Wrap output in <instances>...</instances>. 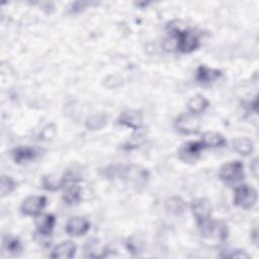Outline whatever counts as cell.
Segmentation results:
<instances>
[{
	"label": "cell",
	"instance_id": "44dd1931",
	"mask_svg": "<svg viewBox=\"0 0 259 259\" xmlns=\"http://www.w3.org/2000/svg\"><path fill=\"white\" fill-rule=\"evenodd\" d=\"M107 122V116L104 113H95L86 118L85 126L90 131L101 130Z\"/></svg>",
	"mask_w": 259,
	"mask_h": 259
},
{
	"label": "cell",
	"instance_id": "8fae6325",
	"mask_svg": "<svg viewBox=\"0 0 259 259\" xmlns=\"http://www.w3.org/2000/svg\"><path fill=\"white\" fill-rule=\"evenodd\" d=\"M76 249V245L72 241H64L53 249L51 257L58 259H70L75 256Z\"/></svg>",
	"mask_w": 259,
	"mask_h": 259
},
{
	"label": "cell",
	"instance_id": "7a4b0ae2",
	"mask_svg": "<svg viewBox=\"0 0 259 259\" xmlns=\"http://www.w3.org/2000/svg\"><path fill=\"white\" fill-rule=\"evenodd\" d=\"M220 179L228 185L235 184L244 179V165L241 161H231L225 163L220 168Z\"/></svg>",
	"mask_w": 259,
	"mask_h": 259
},
{
	"label": "cell",
	"instance_id": "8992f818",
	"mask_svg": "<svg viewBox=\"0 0 259 259\" xmlns=\"http://www.w3.org/2000/svg\"><path fill=\"white\" fill-rule=\"evenodd\" d=\"M191 211L198 227L209 221L211 214V205L206 198H196L191 202Z\"/></svg>",
	"mask_w": 259,
	"mask_h": 259
},
{
	"label": "cell",
	"instance_id": "484cf974",
	"mask_svg": "<svg viewBox=\"0 0 259 259\" xmlns=\"http://www.w3.org/2000/svg\"><path fill=\"white\" fill-rule=\"evenodd\" d=\"M229 257H231V258H240V259H248L249 255L246 252H244V251L237 250L232 255H230Z\"/></svg>",
	"mask_w": 259,
	"mask_h": 259
},
{
	"label": "cell",
	"instance_id": "4316f807",
	"mask_svg": "<svg viewBox=\"0 0 259 259\" xmlns=\"http://www.w3.org/2000/svg\"><path fill=\"white\" fill-rule=\"evenodd\" d=\"M250 167H251V170H252V172H253V174H254V177L257 178V171H258V162H257V159H255V160L253 161V163L250 165Z\"/></svg>",
	"mask_w": 259,
	"mask_h": 259
},
{
	"label": "cell",
	"instance_id": "30bf717a",
	"mask_svg": "<svg viewBox=\"0 0 259 259\" xmlns=\"http://www.w3.org/2000/svg\"><path fill=\"white\" fill-rule=\"evenodd\" d=\"M117 120L118 123L123 126L139 130L143 124V115L138 110H124L119 114Z\"/></svg>",
	"mask_w": 259,
	"mask_h": 259
},
{
	"label": "cell",
	"instance_id": "6da1fadb",
	"mask_svg": "<svg viewBox=\"0 0 259 259\" xmlns=\"http://www.w3.org/2000/svg\"><path fill=\"white\" fill-rule=\"evenodd\" d=\"M171 34L175 38L176 47L181 53H191L199 46L198 34L192 29H180L178 27H172Z\"/></svg>",
	"mask_w": 259,
	"mask_h": 259
},
{
	"label": "cell",
	"instance_id": "9c48e42d",
	"mask_svg": "<svg viewBox=\"0 0 259 259\" xmlns=\"http://www.w3.org/2000/svg\"><path fill=\"white\" fill-rule=\"evenodd\" d=\"M90 229V223L88 220L82 217L71 218L66 225V232L73 237H79L85 235Z\"/></svg>",
	"mask_w": 259,
	"mask_h": 259
},
{
	"label": "cell",
	"instance_id": "d4e9b609",
	"mask_svg": "<svg viewBox=\"0 0 259 259\" xmlns=\"http://www.w3.org/2000/svg\"><path fill=\"white\" fill-rule=\"evenodd\" d=\"M51 132H56V126L54 124L49 125V132H48V126L44 128V131L41 132V140H49L50 138L54 137L53 134H50Z\"/></svg>",
	"mask_w": 259,
	"mask_h": 259
},
{
	"label": "cell",
	"instance_id": "e0dca14e",
	"mask_svg": "<svg viewBox=\"0 0 259 259\" xmlns=\"http://www.w3.org/2000/svg\"><path fill=\"white\" fill-rule=\"evenodd\" d=\"M208 100L203 95L197 94L189 99L187 102V109L188 112L197 115L202 113L208 107Z\"/></svg>",
	"mask_w": 259,
	"mask_h": 259
},
{
	"label": "cell",
	"instance_id": "ac0fdd59",
	"mask_svg": "<svg viewBox=\"0 0 259 259\" xmlns=\"http://www.w3.org/2000/svg\"><path fill=\"white\" fill-rule=\"evenodd\" d=\"M204 147L220 148L226 145V139L219 133L215 132H206L202 135L201 141Z\"/></svg>",
	"mask_w": 259,
	"mask_h": 259
},
{
	"label": "cell",
	"instance_id": "7c38bea8",
	"mask_svg": "<svg viewBox=\"0 0 259 259\" xmlns=\"http://www.w3.org/2000/svg\"><path fill=\"white\" fill-rule=\"evenodd\" d=\"M222 75V71L218 69L208 68L205 66H199L195 72V79L198 83L208 84L214 82Z\"/></svg>",
	"mask_w": 259,
	"mask_h": 259
},
{
	"label": "cell",
	"instance_id": "5bb4252c",
	"mask_svg": "<svg viewBox=\"0 0 259 259\" xmlns=\"http://www.w3.org/2000/svg\"><path fill=\"white\" fill-rule=\"evenodd\" d=\"M36 151L29 147H18L12 150L11 156L16 164H22L33 160L36 157Z\"/></svg>",
	"mask_w": 259,
	"mask_h": 259
},
{
	"label": "cell",
	"instance_id": "cb8c5ba5",
	"mask_svg": "<svg viewBox=\"0 0 259 259\" xmlns=\"http://www.w3.org/2000/svg\"><path fill=\"white\" fill-rule=\"evenodd\" d=\"M42 186L47 190H57L60 187H62V178L60 180H57V178H52L51 176H46L42 179Z\"/></svg>",
	"mask_w": 259,
	"mask_h": 259
},
{
	"label": "cell",
	"instance_id": "52a82bcc",
	"mask_svg": "<svg viewBox=\"0 0 259 259\" xmlns=\"http://www.w3.org/2000/svg\"><path fill=\"white\" fill-rule=\"evenodd\" d=\"M47 204V198L45 196H28L26 197L20 206L22 213L29 217L38 215Z\"/></svg>",
	"mask_w": 259,
	"mask_h": 259
},
{
	"label": "cell",
	"instance_id": "3957f363",
	"mask_svg": "<svg viewBox=\"0 0 259 259\" xmlns=\"http://www.w3.org/2000/svg\"><path fill=\"white\" fill-rule=\"evenodd\" d=\"M113 173H114L113 176L115 175L121 176V178H123L124 180L131 183H134L136 185H141L146 183L150 176L149 171L146 168L138 165L124 166L118 170H113Z\"/></svg>",
	"mask_w": 259,
	"mask_h": 259
},
{
	"label": "cell",
	"instance_id": "d6986e66",
	"mask_svg": "<svg viewBox=\"0 0 259 259\" xmlns=\"http://www.w3.org/2000/svg\"><path fill=\"white\" fill-rule=\"evenodd\" d=\"M165 208L168 212H170L172 214L180 215V214L184 213V211L186 210V203L182 198L173 196V197L166 199Z\"/></svg>",
	"mask_w": 259,
	"mask_h": 259
},
{
	"label": "cell",
	"instance_id": "ba28073f",
	"mask_svg": "<svg viewBox=\"0 0 259 259\" xmlns=\"http://www.w3.org/2000/svg\"><path fill=\"white\" fill-rule=\"evenodd\" d=\"M203 148L205 147L201 142H188L179 149L178 156L185 163L195 162L199 158Z\"/></svg>",
	"mask_w": 259,
	"mask_h": 259
},
{
	"label": "cell",
	"instance_id": "4fadbf2b",
	"mask_svg": "<svg viewBox=\"0 0 259 259\" xmlns=\"http://www.w3.org/2000/svg\"><path fill=\"white\" fill-rule=\"evenodd\" d=\"M56 224V218L53 214H45L37 219L35 223L36 232L39 236L42 237H49L52 235V232L54 230Z\"/></svg>",
	"mask_w": 259,
	"mask_h": 259
},
{
	"label": "cell",
	"instance_id": "277c9868",
	"mask_svg": "<svg viewBox=\"0 0 259 259\" xmlns=\"http://www.w3.org/2000/svg\"><path fill=\"white\" fill-rule=\"evenodd\" d=\"M258 198L257 190L248 184H241L235 188L234 204L245 209H249L255 205Z\"/></svg>",
	"mask_w": 259,
	"mask_h": 259
},
{
	"label": "cell",
	"instance_id": "2e32d148",
	"mask_svg": "<svg viewBox=\"0 0 259 259\" xmlns=\"http://www.w3.org/2000/svg\"><path fill=\"white\" fill-rule=\"evenodd\" d=\"M85 257L90 258H102L106 256L107 249L105 246H102L98 240L92 239L87 242L85 246Z\"/></svg>",
	"mask_w": 259,
	"mask_h": 259
},
{
	"label": "cell",
	"instance_id": "7402d4cb",
	"mask_svg": "<svg viewBox=\"0 0 259 259\" xmlns=\"http://www.w3.org/2000/svg\"><path fill=\"white\" fill-rule=\"evenodd\" d=\"M3 247L8 253L13 255H16L21 251V244L15 237H5L3 239Z\"/></svg>",
	"mask_w": 259,
	"mask_h": 259
},
{
	"label": "cell",
	"instance_id": "9a60e30c",
	"mask_svg": "<svg viewBox=\"0 0 259 259\" xmlns=\"http://www.w3.org/2000/svg\"><path fill=\"white\" fill-rule=\"evenodd\" d=\"M63 193V199L67 204H76L81 199V187L76 183H68L66 184Z\"/></svg>",
	"mask_w": 259,
	"mask_h": 259
},
{
	"label": "cell",
	"instance_id": "603a6c76",
	"mask_svg": "<svg viewBox=\"0 0 259 259\" xmlns=\"http://www.w3.org/2000/svg\"><path fill=\"white\" fill-rule=\"evenodd\" d=\"M15 188V181L12 177L4 175L1 178V194L2 196H5L9 193H11Z\"/></svg>",
	"mask_w": 259,
	"mask_h": 259
},
{
	"label": "cell",
	"instance_id": "5b68a950",
	"mask_svg": "<svg viewBox=\"0 0 259 259\" xmlns=\"http://www.w3.org/2000/svg\"><path fill=\"white\" fill-rule=\"evenodd\" d=\"M176 130L184 135L196 134L200 127V121L195 114L181 113L174 121Z\"/></svg>",
	"mask_w": 259,
	"mask_h": 259
},
{
	"label": "cell",
	"instance_id": "ffe728a7",
	"mask_svg": "<svg viewBox=\"0 0 259 259\" xmlns=\"http://www.w3.org/2000/svg\"><path fill=\"white\" fill-rule=\"evenodd\" d=\"M233 148L239 154L247 156L253 152L254 144L249 138H236L233 141Z\"/></svg>",
	"mask_w": 259,
	"mask_h": 259
}]
</instances>
